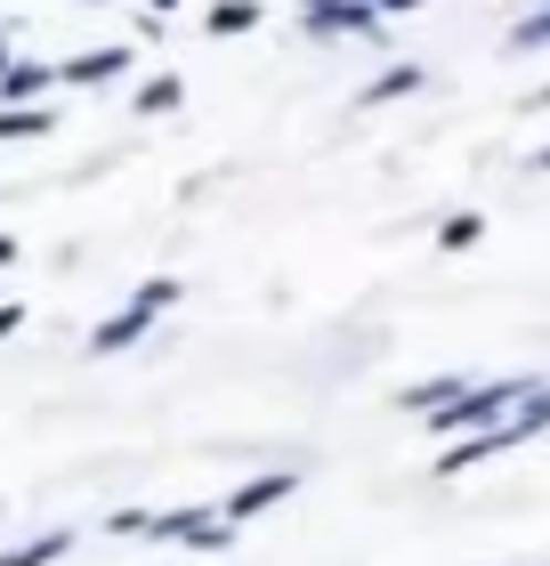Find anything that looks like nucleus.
Instances as JSON below:
<instances>
[{
	"label": "nucleus",
	"instance_id": "nucleus-1",
	"mask_svg": "<svg viewBox=\"0 0 550 566\" xmlns=\"http://www.w3.org/2000/svg\"><path fill=\"white\" fill-rule=\"evenodd\" d=\"M550 429V389H535L527 405H518L510 421H494L486 437H461V446H445V461H437V478H461V470H478V461H494V453H510V446H527V437H542Z\"/></svg>",
	"mask_w": 550,
	"mask_h": 566
},
{
	"label": "nucleus",
	"instance_id": "nucleus-2",
	"mask_svg": "<svg viewBox=\"0 0 550 566\" xmlns=\"http://www.w3.org/2000/svg\"><path fill=\"white\" fill-rule=\"evenodd\" d=\"M527 397H535V380H469V397H461V405H445L429 429H437V437H486L502 413H518Z\"/></svg>",
	"mask_w": 550,
	"mask_h": 566
},
{
	"label": "nucleus",
	"instance_id": "nucleus-3",
	"mask_svg": "<svg viewBox=\"0 0 550 566\" xmlns=\"http://www.w3.org/2000/svg\"><path fill=\"white\" fill-rule=\"evenodd\" d=\"M146 543H187V551H227L235 526L219 510H154L146 518Z\"/></svg>",
	"mask_w": 550,
	"mask_h": 566
},
{
	"label": "nucleus",
	"instance_id": "nucleus-4",
	"mask_svg": "<svg viewBox=\"0 0 550 566\" xmlns=\"http://www.w3.org/2000/svg\"><path fill=\"white\" fill-rule=\"evenodd\" d=\"M292 494H300V470H259L251 485H235V494L219 502V518L227 526H251L259 510H276V502H292Z\"/></svg>",
	"mask_w": 550,
	"mask_h": 566
},
{
	"label": "nucleus",
	"instance_id": "nucleus-5",
	"mask_svg": "<svg viewBox=\"0 0 550 566\" xmlns=\"http://www.w3.org/2000/svg\"><path fill=\"white\" fill-rule=\"evenodd\" d=\"M308 33H388V17L373 0H300Z\"/></svg>",
	"mask_w": 550,
	"mask_h": 566
},
{
	"label": "nucleus",
	"instance_id": "nucleus-6",
	"mask_svg": "<svg viewBox=\"0 0 550 566\" xmlns=\"http://www.w3.org/2000/svg\"><path fill=\"white\" fill-rule=\"evenodd\" d=\"M122 73H129V41H114V49H82V57H65V65H58V90L122 82Z\"/></svg>",
	"mask_w": 550,
	"mask_h": 566
},
{
	"label": "nucleus",
	"instance_id": "nucleus-7",
	"mask_svg": "<svg viewBox=\"0 0 550 566\" xmlns=\"http://www.w3.org/2000/svg\"><path fill=\"white\" fill-rule=\"evenodd\" d=\"M49 90H58V65H33V57H17L9 73H0V106H9V114H17V106H41Z\"/></svg>",
	"mask_w": 550,
	"mask_h": 566
},
{
	"label": "nucleus",
	"instance_id": "nucleus-8",
	"mask_svg": "<svg viewBox=\"0 0 550 566\" xmlns=\"http://www.w3.org/2000/svg\"><path fill=\"white\" fill-rule=\"evenodd\" d=\"M146 332H154V307H138V300H129L122 316H106V324L90 332V356H122L129 340H146Z\"/></svg>",
	"mask_w": 550,
	"mask_h": 566
},
{
	"label": "nucleus",
	"instance_id": "nucleus-9",
	"mask_svg": "<svg viewBox=\"0 0 550 566\" xmlns=\"http://www.w3.org/2000/svg\"><path fill=\"white\" fill-rule=\"evenodd\" d=\"M461 397H469V380H461V373H437V380H413L397 405H405V413H429V421H437L445 405H461Z\"/></svg>",
	"mask_w": 550,
	"mask_h": 566
},
{
	"label": "nucleus",
	"instance_id": "nucleus-10",
	"mask_svg": "<svg viewBox=\"0 0 550 566\" xmlns=\"http://www.w3.org/2000/svg\"><path fill=\"white\" fill-rule=\"evenodd\" d=\"M422 82H429L422 65H388V73H373V82L356 90V106H397V97H413Z\"/></svg>",
	"mask_w": 550,
	"mask_h": 566
},
{
	"label": "nucleus",
	"instance_id": "nucleus-11",
	"mask_svg": "<svg viewBox=\"0 0 550 566\" xmlns=\"http://www.w3.org/2000/svg\"><path fill=\"white\" fill-rule=\"evenodd\" d=\"M65 551H73V534H65V526H49V534H33V543L0 551V566H58Z\"/></svg>",
	"mask_w": 550,
	"mask_h": 566
},
{
	"label": "nucleus",
	"instance_id": "nucleus-12",
	"mask_svg": "<svg viewBox=\"0 0 550 566\" xmlns=\"http://www.w3.org/2000/svg\"><path fill=\"white\" fill-rule=\"evenodd\" d=\"M251 24H259V0H211V17H203V33L235 41V33H251Z\"/></svg>",
	"mask_w": 550,
	"mask_h": 566
},
{
	"label": "nucleus",
	"instance_id": "nucleus-13",
	"mask_svg": "<svg viewBox=\"0 0 550 566\" xmlns=\"http://www.w3.org/2000/svg\"><path fill=\"white\" fill-rule=\"evenodd\" d=\"M58 130V114L49 106H17V114H0V138H49Z\"/></svg>",
	"mask_w": 550,
	"mask_h": 566
},
{
	"label": "nucleus",
	"instance_id": "nucleus-14",
	"mask_svg": "<svg viewBox=\"0 0 550 566\" xmlns=\"http://www.w3.org/2000/svg\"><path fill=\"white\" fill-rule=\"evenodd\" d=\"M178 97H187V82H178V73H154V82H138V114H170Z\"/></svg>",
	"mask_w": 550,
	"mask_h": 566
},
{
	"label": "nucleus",
	"instance_id": "nucleus-15",
	"mask_svg": "<svg viewBox=\"0 0 550 566\" xmlns=\"http://www.w3.org/2000/svg\"><path fill=\"white\" fill-rule=\"evenodd\" d=\"M478 235H486V219H478V211H454V219L437 227V251H469Z\"/></svg>",
	"mask_w": 550,
	"mask_h": 566
},
{
	"label": "nucleus",
	"instance_id": "nucleus-16",
	"mask_svg": "<svg viewBox=\"0 0 550 566\" xmlns=\"http://www.w3.org/2000/svg\"><path fill=\"white\" fill-rule=\"evenodd\" d=\"M129 300L163 316V307H178V275H146V283H138V292H129Z\"/></svg>",
	"mask_w": 550,
	"mask_h": 566
},
{
	"label": "nucleus",
	"instance_id": "nucleus-17",
	"mask_svg": "<svg viewBox=\"0 0 550 566\" xmlns=\"http://www.w3.org/2000/svg\"><path fill=\"white\" fill-rule=\"evenodd\" d=\"M542 41H550V0H542V9H535V17L510 33V49H542Z\"/></svg>",
	"mask_w": 550,
	"mask_h": 566
},
{
	"label": "nucleus",
	"instance_id": "nucleus-18",
	"mask_svg": "<svg viewBox=\"0 0 550 566\" xmlns=\"http://www.w3.org/2000/svg\"><path fill=\"white\" fill-rule=\"evenodd\" d=\"M24 332V300H0V340H17Z\"/></svg>",
	"mask_w": 550,
	"mask_h": 566
},
{
	"label": "nucleus",
	"instance_id": "nucleus-19",
	"mask_svg": "<svg viewBox=\"0 0 550 566\" xmlns=\"http://www.w3.org/2000/svg\"><path fill=\"white\" fill-rule=\"evenodd\" d=\"M373 9H381V17H405V9H422V0H373Z\"/></svg>",
	"mask_w": 550,
	"mask_h": 566
},
{
	"label": "nucleus",
	"instance_id": "nucleus-20",
	"mask_svg": "<svg viewBox=\"0 0 550 566\" xmlns=\"http://www.w3.org/2000/svg\"><path fill=\"white\" fill-rule=\"evenodd\" d=\"M146 9H154V17H170V9H187V0H146Z\"/></svg>",
	"mask_w": 550,
	"mask_h": 566
},
{
	"label": "nucleus",
	"instance_id": "nucleus-21",
	"mask_svg": "<svg viewBox=\"0 0 550 566\" xmlns=\"http://www.w3.org/2000/svg\"><path fill=\"white\" fill-rule=\"evenodd\" d=\"M9 260H17V235H0V268H9Z\"/></svg>",
	"mask_w": 550,
	"mask_h": 566
},
{
	"label": "nucleus",
	"instance_id": "nucleus-22",
	"mask_svg": "<svg viewBox=\"0 0 550 566\" xmlns=\"http://www.w3.org/2000/svg\"><path fill=\"white\" fill-rule=\"evenodd\" d=\"M527 163H535V170H550V146H535V154H527Z\"/></svg>",
	"mask_w": 550,
	"mask_h": 566
},
{
	"label": "nucleus",
	"instance_id": "nucleus-23",
	"mask_svg": "<svg viewBox=\"0 0 550 566\" xmlns=\"http://www.w3.org/2000/svg\"><path fill=\"white\" fill-rule=\"evenodd\" d=\"M9 65H17V57H9V33H0V73H9Z\"/></svg>",
	"mask_w": 550,
	"mask_h": 566
}]
</instances>
